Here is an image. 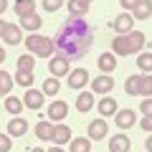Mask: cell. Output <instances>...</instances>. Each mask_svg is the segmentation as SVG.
<instances>
[{
  "mask_svg": "<svg viewBox=\"0 0 152 152\" xmlns=\"http://www.w3.org/2000/svg\"><path fill=\"white\" fill-rule=\"evenodd\" d=\"M94 43V31L84 18H69L61 23L58 33L53 38V46L58 51V56H64L66 61H76L84 58L89 53Z\"/></svg>",
  "mask_w": 152,
  "mask_h": 152,
  "instance_id": "1",
  "label": "cell"
},
{
  "mask_svg": "<svg viewBox=\"0 0 152 152\" xmlns=\"http://www.w3.org/2000/svg\"><path fill=\"white\" fill-rule=\"evenodd\" d=\"M26 48L31 51L33 56L51 58L53 51H56V46H53V38H46V36H41V33H31V36L26 38Z\"/></svg>",
  "mask_w": 152,
  "mask_h": 152,
  "instance_id": "2",
  "label": "cell"
},
{
  "mask_svg": "<svg viewBox=\"0 0 152 152\" xmlns=\"http://www.w3.org/2000/svg\"><path fill=\"white\" fill-rule=\"evenodd\" d=\"M46 104V94L43 91H38V89H28L26 94H23V107H28V109H33V112H38V109Z\"/></svg>",
  "mask_w": 152,
  "mask_h": 152,
  "instance_id": "3",
  "label": "cell"
},
{
  "mask_svg": "<svg viewBox=\"0 0 152 152\" xmlns=\"http://www.w3.org/2000/svg\"><path fill=\"white\" fill-rule=\"evenodd\" d=\"M91 94H99V96H104V94H109L114 89V79L109 74H102V76H96V79H91Z\"/></svg>",
  "mask_w": 152,
  "mask_h": 152,
  "instance_id": "4",
  "label": "cell"
},
{
  "mask_svg": "<svg viewBox=\"0 0 152 152\" xmlns=\"http://www.w3.org/2000/svg\"><path fill=\"white\" fill-rule=\"evenodd\" d=\"M91 81L89 79V71L86 69H71L69 71V86L76 89V91H84V86Z\"/></svg>",
  "mask_w": 152,
  "mask_h": 152,
  "instance_id": "5",
  "label": "cell"
},
{
  "mask_svg": "<svg viewBox=\"0 0 152 152\" xmlns=\"http://www.w3.org/2000/svg\"><path fill=\"white\" fill-rule=\"evenodd\" d=\"M69 64H71V61H66L64 58V56H58V53H56V56H51V58H48V71H51V76H53V79H58V76H69Z\"/></svg>",
  "mask_w": 152,
  "mask_h": 152,
  "instance_id": "6",
  "label": "cell"
},
{
  "mask_svg": "<svg viewBox=\"0 0 152 152\" xmlns=\"http://www.w3.org/2000/svg\"><path fill=\"white\" fill-rule=\"evenodd\" d=\"M114 122H117V127L124 132V129H129V127L137 124V112L134 109H122V112L114 114Z\"/></svg>",
  "mask_w": 152,
  "mask_h": 152,
  "instance_id": "7",
  "label": "cell"
},
{
  "mask_svg": "<svg viewBox=\"0 0 152 152\" xmlns=\"http://www.w3.org/2000/svg\"><path fill=\"white\" fill-rule=\"evenodd\" d=\"M132 26H134V18H132V13H119V15L112 20V28L119 36H127V33L132 31Z\"/></svg>",
  "mask_w": 152,
  "mask_h": 152,
  "instance_id": "8",
  "label": "cell"
},
{
  "mask_svg": "<svg viewBox=\"0 0 152 152\" xmlns=\"http://www.w3.org/2000/svg\"><path fill=\"white\" fill-rule=\"evenodd\" d=\"M46 114H48V122H58L61 124V122L66 119V114H69V104L66 102H53Z\"/></svg>",
  "mask_w": 152,
  "mask_h": 152,
  "instance_id": "9",
  "label": "cell"
},
{
  "mask_svg": "<svg viewBox=\"0 0 152 152\" xmlns=\"http://www.w3.org/2000/svg\"><path fill=\"white\" fill-rule=\"evenodd\" d=\"M71 140H74V134H71V129H69L66 124H53V137H51L53 145L64 147V145H69Z\"/></svg>",
  "mask_w": 152,
  "mask_h": 152,
  "instance_id": "10",
  "label": "cell"
},
{
  "mask_svg": "<svg viewBox=\"0 0 152 152\" xmlns=\"http://www.w3.org/2000/svg\"><path fill=\"white\" fill-rule=\"evenodd\" d=\"M89 140H104L107 137V132H109V127H107V122H104V117L102 119H94V122H89Z\"/></svg>",
  "mask_w": 152,
  "mask_h": 152,
  "instance_id": "11",
  "label": "cell"
},
{
  "mask_svg": "<svg viewBox=\"0 0 152 152\" xmlns=\"http://www.w3.org/2000/svg\"><path fill=\"white\" fill-rule=\"evenodd\" d=\"M3 41H5L8 46L20 43V41H23V28H20V26H15V23H8L5 33H3Z\"/></svg>",
  "mask_w": 152,
  "mask_h": 152,
  "instance_id": "12",
  "label": "cell"
},
{
  "mask_svg": "<svg viewBox=\"0 0 152 152\" xmlns=\"http://www.w3.org/2000/svg\"><path fill=\"white\" fill-rule=\"evenodd\" d=\"M66 8H69V18H84L89 13V3L86 0H69Z\"/></svg>",
  "mask_w": 152,
  "mask_h": 152,
  "instance_id": "13",
  "label": "cell"
},
{
  "mask_svg": "<svg viewBox=\"0 0 152 152\" xmlns=\"http://www.w3.org/2000/svg\"><path fill=\"white\" fill-rule=\"evenodd\" d=\"M112 53H114V56H129V53H132L129 38H127V36H117V38L112 41Z\"/></svg>",
  "mask_w": 152,
  "mask_h": 152,
  "instance_id": "14",
  "label": "cell"
},
{
  "mask_svg": "<svg viewBox=\"0 0 152 152\" xmlns=\"http://www.w3.org/2000/svg\"><path fill=\"white\" fill-rule=\"evenodd\" d=\"M28 132V122L23 119V117H13L10 122H8V134L10 137H23Z\"/></svg>",
  "mask_w": 152,
  "mask_h": 152,
  "instance_id": "15",
  "label": "cell"
},
{
  "mask_svg": "<svg viewBox=\"0 0 152 152\" xmlns=\"http://www.w3.org/2000/svg\"><path fill=\"white\" fill-rule=\"evenodd\" d=\"M96 107H99V112H102V117H114V114L119 112V107H117V99H112V96H102Z\"/></svg>",
  "mask_w": 152,
  "mask_h": 152,
  "instance_id": "16",
  "label": "cell"
},
{
  "mask_svg": "<svg viewBox=\"0 0 152 152\" xmlns=\"http://www.w3.org/2000/svg\"><path fill=\"white\" fill-rule=\"evenodd\" d=\"M36 137L41 142H51V137H53V122H48V119L38 122L36 124Z\"/></svg>",
  "mask_w": 152,
  "mask_h": 152,
  "instance_id": "17",
  "label": "cell"
},
{
  "mask_svg": "<svg viewBox=\"0 0 152 152\" xmlns=\"http://www.w3.org/2000/svg\"><path fill=\"white\" fill-rule=\"evenodd\" d=\"M109 152H129V137L127 134H114L109 140Z\"/></svg>",
  "mask_w": 152,
  "mask_h": 152,
  "instance_id": "18",
  "label": "cell"
},
{
  "mask_svg": "<svg viewBox=\"0 0 152 152\" xmlns=\"http://www.w3.org/2000/svg\"><path fill=\"white\" fill-rule=\"evenodd\" d=\"M152 15V0H140V5L132 10V18L134 20H147Z\"/></svg>",
  "mask_w": 152,
  "mask_h": 152,
  "instance_id": "19",
  "label": "cell"
},
{
  "mask_svg": "<svg viewBox=\"0 0 152 152\" xmlns=\"http://www.w3.org/2000/svg\"><path fill=\"white\" fill-rule=\"evenodd\" d=\"M96 66H99V71H104V74H109V71H114V66H117V56L109 51V53H102L96 58Z\"/></svg>",
  "mask_w": 152,
  "mask_h": 152,
  "instance_id": "20",
  "label": "cell"
},
{
  "mask_svg": "<svg viewBox=\"0 0 152 152\" xmlns=\"http://www.w3.org/2000/svg\"><path fill=\"white\" fill-rule=\"evenodd\" d=\"M94 107V94L91 91H79V96H76V109L79 112H91Z\"/></svg>",
  "mask_w": 152,
  "mask_h": 152,
  "instance_id": "21",
  "label": "cell"
},
{
  "mask_svg": "<svg viewBox=\"0 0 152 152\" xmlns=\"http://www.w3.org/2000/svg\"><path fill=\"white\" fill-rule=\"evenodd\" d=\"M127 38H129L132 53L142 51V48H145V43H147V38H145V33H142V31H129V33H127Z\"/></svg>",
  "mask_w": 152,
  "mask_h": 152,
  "instance_id": "22",
  "label": "cell"
},
{
  "mask_svg": "<svg viewBox=\"0 0 152 152\" xmlns=\"http://www.w3.org/2000/svg\"><path fill=\"white\" fill-rule=\"evenodd\" d=\"M69 152H91V140L89 137H74L69 142Z\"/></svg>",
  "mask_w": 152,
  "mask_h": 152,
  "instance_id": "23",
  "label": "cell"
},
{
  "mask_svg": "<svg viewBox=\"0 0 152 152\" xmlns=\"http://www.w3.org/2000/svg\"><path fill=\"white\" fill-rule=\"evenodd\" d=\"M15 13L20 18L33 15V13H36V0H15Z\"/></svg>",
  "mask_w": 152,
  "mask_h": 152,
  "instance_id": "24",
  "label": "cell"
},
{
  "mask_svg": "<svg viewBox=\"0 0 152 152\" xmlns=\"http://www.w3.org/2000/svg\"><path fill=\"white\" fill-rule=\"evenodd\" d=\"M41 15L38 13H33V15H26V18H20V28L23 31H41Z\"/></svg>",
  "mask_w": 152,
  "mask_h": 152,
  "instance_id": "25",
  "label": "cell"
},
{
  "mask_svg": "<svg viewBox=\"0 0 152 152\" xmlns=\"http://www.w3.org/2000/svg\"><path fill=\"white\" fill-rule=\"evenodd\" d=\"M13 81L20 84V86H26V89H31V86H33V81H36V76H33V71H15Z\"/></svg>",
  "mask_w": 152,
  "mask_h": 152,
  "instance_id": "26",
  "label": "cell"
},
{
  "mask_svg": "<svg viewBox=\"0 0 152 152\" xmlns=\"http://www.w3.org/2000/svg\"><path fill=\"white\" fill-rule=\"evenodd\" d=\"M140 81H142V76H129V79H127L124 81V91L129 94V96H140Z\"/></svg>",
  "mask_w": 152,
  "mask_h": 152,
  "instance_id": "27",
  "label": "cell"
},
{
  "mask_svg": "<svg viewBox=\"0 0 152 152\" xmlns=\"http://www.w3.org/2000/svg\"><path fill=\"white\" fill-rule=\"evenodd\" d=\"M33 66H36V56L33 53L18 56V71H33Z\"/></svg>",
  "mask_w": 152,
  "mask_h": 152,
  "instance_id": "28",
  "label": "cell"
},
{
  "mask_svg": "<svg viewBox=\"0 0 152 152\" xmlns=\"http://www.w3.org/2000/svg\"><path fill=\"white\" fill-rule=\"evenodd\" d=\"M58 89H61V84H58V79H53V76L43 81V94H46V96H56Z\"/></svg>",
  "mask_w": 152,
  "mask_h": 152,
  "instance_id": "29",
  "label": "cell"
},
{
  "mask_svg": "<svg viewBox=\"0 0 152 152\" xmlns=\"http://www.w3.org/2000/svg\"><path fill=\"white\" fill-rule=\"evenodd\" d=\"M140 96H152V74H145L140 81Z\"/></svg>",
  "mask_w": 152,
  "mask_h": 152,
  "instance_id": "30",
  "label": "cell"
},
{
  "mask_svg": "<svg viewBox=\"0 0 152 152\" xmlns=\"http://www.w3.org/2000/svg\"><path fill=\"white\" fill-rule=\"evenodd\" d=\"M20 109H23V102H20L18 96H5V112L20 114Z\"/></svg>",
  "mask_w": 152,
  "mask_h": 152,
  "instance_id": "31",
  "label": "cell"
},
{
  "mask_svg": "<svg viewBox=\"0 0 152 152\" xmlns=\"http://www.w3.org/2000/svg\"><path fill=\"white\" fill-rule=\"evenodd\" d=\"M10 89H13V76L8 74V71H0V94H5V96H8Z\"/></svg>",
  "mask_w": 152,
  "mask_h": 152,
  "instance_id": "32",
  "label": "cell"
},
{
  "mask_svg": "<svg viewBox=\"0 0 152 152\" xmlns=\"http://www.w3.org/2000/svg\"><path fill=\"white\" fill-rule=\"evenodd\" d=\"M137 69L140 71H152V53H140L137 56Z\"/></svg>",
  "mask_w": 152,
  "mask_h": 152,
  "instance_id": "33",
  "label": "cell"
},
{
  "mask_svg": "<svg viewBox=\"0 0 152 152\" xmlns=\"http://www.w3.org/2000/svg\"><path fill=\"white\" fill-rule=\"evenodd\" d=\"M64 5H66V0H43V10H48V13L61 10Z\"/></svg>",
  "mask_w": 152,
  "mask_h": 152,
  "instance_id": "34",
  "label": "cell"
},
{
  "mask_svg": "<svg viewBox=\"0 0 152 152\" xmlns=\"http://www.w3.org/2000/svg\"><path fill=\"white\" fill-rule=\"evenodd\" d=\"M119 5H122V13H129L140 5V0H119Z\"/></svg>",
  "mask_w": 152,
  "mask_h": 152,
  "instance_id": "35",
  "label": "cell"
},
{
  "mask_svg": "<svg viewBox=\"0 0 152 152\" xmlns=\"http://www.w3.org/2000/svg\"><path fill=\"white\" fill-rule=\"evenodd\" d=\"M10 134H0V152H10Z\"/></svg>",
  "mask_w": 152,
  "mask_h": 152,
  "instance_id": "36",
  "label": "cell"
},
{
  "mask_svg": "<svg viewBox=\"0 0 152 152\" xmlns=\"http://www.w3.org/2000/svg\"><path fill=\"white\" fill-rule=\"evenodd\" d=\"M142 129L152 132V114H145V117H142Z\"/></svg>",
  "mask_w": 152,
  "mask_h": 152,
  "instance_id": "37",
  "label": "cell"
},
{
  "mask_svg": "<svg viewBox=\"0 0 152 152\" xmlns=\"http://www.w3.org/2000/svg\"><path fill=\"white\" fill-rule=\"evenodd\" d=\"M142 114H152V96H147L145 102H142V109H140Z\"/></svg>",
  "mask_w": 152,
  "mask_h": 152,
  "instance_id": "38",
  "label": "cell"
},
{
  "mask_svg": "<svg viewBox=\"0 0 152 152\" xmlns=\"http://www.w3.org/2000/svg\"><path fill=\"white\" fill-rule=\"evenodd\" d=\"M145 150L152 152V132H150V137H147V142H145Z\"/></svg>",
  "mask_w": 152,
  "mask_h": 152,
  "instance_id": "39",
  "label": "cell"
},
{
  "mask_svg": "<svg viewBox=\"0 0 152 152\" xmlns=\"http://www.w3.org/2000/svg\"><path fill=\"white\" fill-rule=\"evenodd\" d=\"M5 10H8V0H0V15H3Z\"/></svg>",
  "mask_w": 152,
  "mask_h": 152,
  "instance_id": "40",
  "label": "cell"
},
{
  "mask_svg": "<svg viewBox=\"0 0 152 152\" xmlns=\"http://www.w3.org/2000/svg\"><path fill=\"white\" fill-rule=\"evenodd\" d=\"M5 28H8V23L3 20V18H0V38H3V33H5Z\"/></svg>",
  "mask_w": 152,
  "mask_h": 152,
  "instance_id": "41",
  "label": "cell"
},
{
  "mask_svg": "<svg viewBox=\"0 0 152 152\" xmlns=\"http://www.w3.org/2000/svg\"><path fill=\"white\" fill-rule=\"evenodd\" d=\"M46 152H66V150H64V147H58V145H53L51 150H46Z\"/></svg>",
  "mask_w": 152,
  "mask_h": 152,
  "instance_id": "42",
  "label": "cell"
},
{
  "mask_svg": "<svg viewBox=\"0 0 152 152\" xmlns=\"http://www.w3.org/2000/svg\"><path fill=\"white\" fill-rule=\"evenodd\" d=\"M3 61H5V51L0 48V66H3Z\"/></svg>",
  "mask_w": 152,
  "mask_h": 152,
  "instance_id": "43",
  "label": "cell"
},
{
  "mask_svg": "<svg viewBox=\"0 0 152 152\" xmlns=\"http://www.w3.org/2000/svg\"><path fill=\"white\" fill-rule=\"evenodd\" d=\"M28 152H46V150H41V147H33V150H28Z\"/></svg>",
  "mask_w": 152,
  "mask_h": 152,
  "instance_id": "44",
  "label": "cell"
},
{
  "mask_svg": "<svg viewBox=\"0 0 152 152\" xmlns=\"http://www.w3.org/2000/svg\"><path fill=\"white\" fill-rule=\"evenodd\" d=\"M86 3H89V5H91V0H86Z\"/></svg>",
  "mask_w": 152,
  "mask_h": 152,
  "instance_id": "45",
  "label": "cell"
}]
</instances>
